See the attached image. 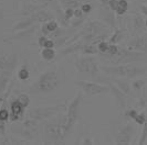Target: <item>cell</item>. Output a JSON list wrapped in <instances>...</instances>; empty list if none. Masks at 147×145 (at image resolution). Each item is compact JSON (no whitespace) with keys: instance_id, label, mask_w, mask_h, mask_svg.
Wrapping results in <instances>:
<instances>
[{"instance_id":"obj_10","label":"cell","mask_w":147,"mask_h":145,"mask_svg":"<svg viewBox=\"0 0 147 145\" xmlns=\"http://www.w3.org/2000/svg\"><path fill=\"white\" fill-rule=\"evenodd\" d=\"M26 109L27 108L18 99L12 100L10 102V109H9V111H10V121L15 122V121H18V120H21L23 114H24Z\"/></svg>"},{"instance_id":"obj_42","label":"cell","mask_w":147,"mask_h":145,"mask_svg":"<svg viewBox=\"0 0 147 145\" xmlns=\"http://www.w3.org/2000/svg\"><path fill=\"white\" fill-rule=\"evenodd\" d=\"M146 3H147V2H146Z\"/></svg>"},{"instance_id":"obj_28","label":"cell","mask_w":147,"mask_h":145,"mask_svg":"<svg viewBox=\"0 0 147 145\" xmlns=\"http://www.w3.org/2000/svg\"><path fill=\"white\" fill-rule=\"evenodd\" d=\"M96 46H97V50L100 53H102V54H106L107 53V50H109V46H110V42L109 41H101V42H98V43L96 44Z\"/></svg>"},{"instance_id":"obj_24","label":"cell","mask_w":147,"mask_h":145,"mask_svg":"<svg viewBox=\"0 0 147 145\" xmlns=\"http://www.w3.org/2000/svg\"><path fill=\"white\" fill-rule=\"evenodd\" d=\"M133 25L136 30H140L145 28V20L140 15H135L133 18Z\"/></svg>"},{"instance_id":"obj_22","label":"cell","mask_w":147,"mask_h":145,"mask_svg":"<svg viewBox=\"0 0 147 145\" xmlns=\"http://www.w3.org/2000/svg\"><path fill=\"white\" fill-rule=\"evenodd\" d=\"M83 3L81 0H61V5L64 8H72V9H76L80 8L81 5Z\"/></svg>"},{"instance_id":"obj_34","label":"cell","mask_w":147,"mask_h":145,"mask_svg":"<svg viewBox=\"0 0 147 145\" xmlns=\"http://www.w3.org/2000/svg\"><path fill=\"white\" fill-rule=\"evenodd\" d=\"M80 8H81V10L83 11V13L85 15H88V13L93 10V7H92V5H91L90 2H83Z\"/></svg>"},{"instance_id":"obj_21","label":"cell","mask_w":147,"mask_h":145,"mask_svg":"<svg viewBox=\"0 0 147 145\" xmlns=\"http://www.w3.org/2000/svg\"><path fill=\"white\" fill-rule=\"evenodd\" d=\"M128 7H129V3L127 0H118V7L115 13L117 15H124L127 12Z\"/></svg>"},{"instance_id":"obj_6","label":"cell","mask_w":147,"mask_h":145,"mask_svg":"<svg viewBox=\"0 0 147 145\" xmlns=\"http://www.w3.org/2000/svg\"><path fill=\"white\" fill-rule=\"evenodd\" d=\"M75 85L82 90V92L86 94V97H95L100 94H107L110 91V87L101 85L94 81H88V80H79L75 82Z\"/></svg>"},{"instance_id":"obj_17","label":"cell","mask_w":147,"mask_h":145,"mask_svg":"<svg viewBox=\"0 0 147 145\" xmlns=\"http://www.w3.org/2000/svg\"><path fill=\"white\" fill-rule=\"evenodd\" d=\"M38 45L40 46V47H49V49H52V47H54L55 46V42L52 40V39H49L48 36L45 35H41L39 36V39H38Z\"/></svg>"},{"instance_id":"obj_26","label":"cell","mask_w":147,"mask_h":145,"mask_svg":"<svg viewBox=\"0 0 147 145\" xmlns=\"http://www.w3.org/2000/svg\"><path fill=\"white\" fill-rule=\"evenodd\" d=\"M8 120H10V111L6 107H1L0 108V122H7Z\"/></svg>"},{"instance_id":"obj_29","label":"cell","mask_w":147,"mask_h":145,"mask_svg":"<svg viewBox=\"0 0 147 145\" xmlns=\"http://www.w3.org/2000/svg\"><path fill=\"white\" fill-rule=\"evenodd\" d=\"M122 36H123V30H115V32H114V34H112L110 39V43H113V44H116L117 42L121 41V39H122Z\"/></svg>"},{"instance_id":"obj_1","label":"cell","mask_w":147,"mask_h":145,"mask_svg":"<svg viewBox=\"0 0 147 145\" xmlns=\"http://www.w3.org/2000/svg\"><path fill=\"white\" fill-rule=\"evenodd\" d=\"M17 64L18 56L16 54H0V97L11 84Z\"/></svg>"},{"instance_id":"obj_7","label":"cell","mask_w":147,"mask_h":145,"mask_svg":"<svg viewBox=\"0 0 147 145\" xmlns=\"http://www.w3.org/2000/svg\"><path fill=\"white\" fill-rule=\"evenodd\" d=\"M63 108L62 106H43V107H38V108L32 109L29 113V118L40 122L52 118L53 116L58 114L59 111Z\"/></svg>"},{"instance_id":"obj_18","label":"cell","mask_w":147,"mask_h":145,"mask_svg":"<svg viewBox=\"0 0 147 145\" xmlns=\"http://www.w3.org/2000/svg\"><path fill=\"white\" fill-rule=\"evenodd\" d=\"M74 18V9L72 8H65L63 10V15H62V24L64 27H67L69 23H70V20Z\"/></svg>"},{"instance_id":"obj_37","label":"cell","mask_w":147,"mask_h":145,"mask_svg":"<svg viewBox=\"0 0 147 145\" xmlns=\"http://www.w3.org/2000/svg\"><path fill=\"white\" fill-rule=\"evenodd\" d=\"M100 2H101L102 8H106V7H109V2H110V0H100Z\"/></svg>"},{"instance_id":"obj_5","label":"cell","mask_w":147,"mask_h":145,"mask_svg":"<svg viewBox=\"0 0 147 145\" xmlns=\"http://www.w3.org/2000/svg\"><path fill=\"white\" fill-rule=\"evenodd\" d=\"M65 123V116H61L60 119H57V120L51 121V122H48L45 124V128H44L47 136L53 140V141H55V143L62 141L66 135Z\"/></svg>"},{"instance_id":"obj_36","label":"cell","mask_w":147,"mask_h":145,"mask_svg":"<svg viewBox=\"0 0 147 145\" xmlns=\"http://www.w3.org/2000/svg\"><path fill=\"white\" fill-rule=\"evenodd\" d=\"M5 131H6V123L5 122H0V134H5Z\"/></svg>"},{"instance_id":"obj_30","label":"cell","mask_w":147,"mask_h":145,"mask_svg":"<svg viewBox=\"0 0 147 145\" xmlns=\"http://www.w3.org/2000/svg\"><path fill=\"white\" fill-rule=\"evenodd\" d=\"M118 52H119V47H118L116 44H113V43H110V46H109V50H107V53L106 54H104V55H106L107 57H113V56H115L116 54H117Z\"/></svg>"},{"instance_id":"obj_3","label":"cell","mask_w":147,"mask_h":145,"mask_svg":"<svg viewBox=\"0 0 147 145\" xmlns=\"http://www.w3.org/2000/svg\"><path fill=\"white\" fill-rule=\"evenodd\" d=\"M102 71L109 75L122 77V78H136L144 75L146 71L142 67L131 65V64H117L115 66H104Z\"/></svg>"},{"instance_id":"obj_33","label":"cell","mask_w":147,"mask_h":145,"mask_svg":"<svg viewBox=\"0 0 147 145\" xmlns=\"http://www.w3.org/2000/svg\"><path fill=\"white\" fill-rule=\"evenodd\" d=\"M124 114H125V118L127 120H133L134 121V119L138 114V111H136L135 109H128V110H126Z\"/></svg>"},{"instance_id":"obj_19","label":"cell","mask_w":147,"mask_h":145,"mask_svg":"<svg viewBox=\"0 0 147 145\" xmlns=\"http://www.w3.org/2000/svg\"><path fill=\"white\" fill-rule=\"evenodd\" d=\"M81 53L82 54H85V55H95V54L98 53V50H97V46H96L95 44L84 43Z\"/></svg>"},{"instance_id":"obj_8","label":"cell","mask_w":147,"mask_h":145,"mask_svg":"<svg viewBox=\"0 0 147 145\" xmlns=\"http://www.w3.org/2000/svg\"><path fill=\"white\" fill-rule=\"evenodd\" d=\"M75 68L81 72H85L91 76H95L100 72V67L96 59L92 56H83L79 57L74 62Z\"/></svg>"},{"instance_id":"obj_13","label":"cell","mask_w":147,"mask_h":145,"mask_svg":"<svg viewBox=\"0 0 147 145\" xmlns=\"http://www.w3.org/2000/svg\"><path fill=\"white\" fill-rule=\"evenodd\" d=\"M38 22L36 21L33 15H27V17H22L19 21L16 23L15 25L12 27V31L13 32H20L23 30H27L36 25Z\"/></svg>"},{"instance_id":"obj_32","label":"cell","mask_w":147,"mask_h":145,"mask_svg":"<svg viewBox=\"0 0 147 145\" xmlns=\"http://www.w3.org/2000/svg\"><path fill=\"white\" fill-rule=\"evenodd\" d=\"M146 121V112H138L137 116L134 119V122L138 124V125H143Z\"/></svg>"},{"instance_id":"obj_2","label":"cell","mask_w":147,"mask_h":145,"mask_svg":"<svg viewBox=\"0 0 147 145\" xmlns=\"http://www.w3.org/2000/svg\"><path fill=\"white\" fill-rule=\"evenodd\" d=\"M60 86V76L57 71L49 69L42 72L33 84V90L38 94H51Z\"/></svg>"},{"instance_id":"obj_16","label":"cell","mask_w":147,"mask_h":145,"mask_svg":"<svg viewBox=\"0 0 147 145\" xmlns=\"http://www.w3.org/2000/svg\"><path fill=\"white\" fill-rule=\"evenodd\" d=\"M57 56V52L54 50V47L49 49V47H44L41 51V57L45 62H52Z\"/></svg>"},{"instance_id":"obj_4","label":"cell","mask_w":147,"mask_h":145,"mask_svg":"<svg viewBox=\"0 0 147 145\" xmlns=\"http://www.w3.org/2000/svg\"><path fill=\"white\" fill-rule=\"evenodd\" d=\"M83 100V96L82 92H78L76 96L72 99V101L69 103L67 108H66V123H65V132L66 134L73 129L75 125L79 116H80V109H81V103Z\"/></svg>"},{"instance_id":"obj_25","label":"cell","mask_w":147,"mask_h":145,"mask_svg":"<svg viewBox=\"0 0 147 145\" xmlns=\"http://www.w3.org/2000/svg\"><path fill=\"white\" fill-rule=\"evenodd\" d=\"M147 142V108H146V121L143 124V131H142V135L138 141V144L144 145Z\"/></svg>"},{"instance_id":"obj_12","label":"cell","mask_w":147,"mask_h":145,"mask_svg":"<svg viewBox=\"0 0 147 145\" xmlns=\"http://www.w3.org/2000/svg\"><path fill=\"white\" fill-rule=\"evenodd\" d=\"M110 91L113 98H114V101L116 103V106L118 107V109H124L127 104V100H126V97L127 94L122 91L116 85H110Z\"/></svg>"},{"instance_id":"obj_11","label":"cell","mask_w":147,"mask_h":145,"mask_svg":"<svg viewBox=\"0 0 147 145\" xmlns=\"http://www.w3.org/2000/svg\"><path fill=\"white\" fill-rule=\"evenodd\" d=\"M127 50L138 53H145L147 52V37L146 36H136L127 45Z\"/></svg>"},{"instance_id":"obj_39","label":"cell","mask_w":147,"mask_h":145,"mask_svg":"<svg viewBox=\"0 0 147 145\" xmlns=\"http://www.w3.org/2000/svg\"><path fill=\"white\" fill-rule=\"evenodd\" d=\"M34 1H39V2H42V3H50L53 0H34Z\"/></svg>"},{"instance_id":"obj_20","label":"cell","mask_w":147,"mask_h":145,"mask_svg":"<svg viewBox=\"0 0 147 145\" xmlns=\"http://www.w3.org/2000/svg\"><path fill=\"white\" fill-rule=\"evenodd\" d=\"M17 77L18 79L22 80V81H26L30 78V71L27 65H22L20 67V69H18L17 72Z\"/></svg>"},{"instance_id":"obj_23","label":"cell","mask_w":147,"mask_h":145,"mask_svg":"<svg viewBox=\"0 0 147 145\" xmlns=\"http://www.w3.org/2000/svg\"><path fill=\"white\" fill-rule=\"evenodd\" d=\"M115 85H116L122 91H124L126 94H132V87L129 86V84H128L127 81H124V80H116V81H115Z\"/></svg>"},{"instance_id":"obj_40","label":"cell","mask_w":147,"mask_h":145,"mask_svg":"<svg viewBox=\"0 0 147 145\" xmlns=\"http://www.w3.org/2000/svg\"><path fill=\"white\" fill-rule=\"evenodd\" d=\"M2 15H3V12H2V8L0 6V20L2 19Z\"/></svg>"},{"instance_id":"obj_27","label":"cell","mask_w":147,"mask_h":145,"mask_svg":"<svg viewBox=\"0 0 147 145\" xmlns=\"http://www.w3.org/2000/svg\"><path fill=\"white\" fill-rule=\"evenodd\" d=\"M145 84H146V81H145L144 79L137 78V79H134L132 81V84H131V87H132V89H134V90L138 91V90H140L142 88L145 86Z\"/></svg>"},{"instance_id":"obj_31","label":"cell","mask_w":147,"mask_h":145,"mask_svg":"<svg viewBox=\"0 0 147 145\" xmlns=\"http://www.w3.org/2000/svg\"><path fill=\"white\" fill-rule=\"evenodd\" d=\"M19 101L21 102L22 104L26 107V108H28L29 107V104H30V97L28 96L27 94H19V97L17 98Z\"/></svg>"},{"instance_id":"obj_15","label":"cell","mask_w":147,"mask_h":145,"mask_svg":"<svg viewBox=\"0 0 147 145\" xmlns=\"http://www.w3.org/2000/svg\"><path fill=\"white\" fill-rule=\"evenodd\" d=\"M32 15L34 17V19H36V21L38 23H45V22L54 19V17H53V15H52L50 11H48L45 9H42V8L40 10H38L37 12Z\"/></svg>"},{"instance_id":"obj_14","label":"cell","mask_w":147,"mask_h":145,"mask_svg":"<svg viewBox=\"0 0 147 145\" xmlns=\"http://www.w3.org/2000/svg\"><path fill=\"white\" fill-rule=\"evenodd\" d=\"M59 22L57 21V20H54V19H52L50 21L45 22V23H42V25H41V34L42 35H50V34H53V33H55L58 30H59Z\"/></svg>"},{"instance_id":"obj_35","label":"cell","mask_w":147,"mask_h":145,"mask_svg":"<svg viewBox=\"0 0 147 145\" xmlns=\"http://www.w3.org/2000/svg\"><path fill=\"white\" fill-rule=\"evenodd\" d=\"M140 13L147 18V3H142V5H140Z\"/></svg>"},{"instance_id":"obj_41","label":"cell","mask_w":147,"mask_h":145,"mask_svg":"<svg viewBox=\"0 0 147 145\" xmlns=\"http://www.w3.org/2000/svg\"><path fill=\"white\" fill-rule=\"evenodd\" d=\"M145 28H147V18L145 19Z\"/></svg>"},{"instance_id":"obj_9","label":"cell","mask_w":147,"mask_h":145,"mask_svg":"<svg viewBox=\"0 0 147 145\" xmlns=\"http://www.w3.org/2000/svg\"><path fill=\"white\" fill-rule=\"evenodd\" d=\"M134 126L131 123H126L118 128L115 134V144L117 145H128L132 143V138L134 135Z\"/></svg>"},{"instance_id":"obj_38","label":"cell","mask_w":147,"mask_h":145,"mask_svg":"<svg viewBox=\"0 0 147 145\" xmlns=\"http://www.w3.org/2000/svg\"><path fill=\"white\" fill-rule=\"evenodd\" d=\"M83 145H92L93 144V141H91V138H84V141L82 142Z\"/></svg>"}]
</instances>
